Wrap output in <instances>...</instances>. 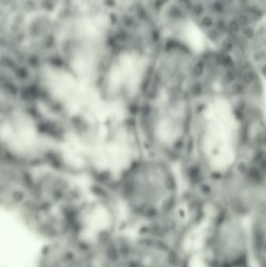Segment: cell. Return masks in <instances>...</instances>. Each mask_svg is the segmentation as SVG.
Segmentation results:
<instances>
[{"label":"cell","mask_w":266,"mask_h":267,"mask_svg":"<svg viewBox=\"0 0 266 267\" xmlns=\"http://www.w3.org/2000/svg\"><path fill=\"white\" fill-rule=\"evenodd\" d=\"M178 167L141 151L101 187L118 205L126 227L175 239L185 230L188 205Z\"/></svg>","instance_id":"cell-1"},{"label":"cell","mask_w":266,"mask_h":267,"mask_svg":"<svg viewBox=\"0 0 266 267\" xmlns=\"http://www.w3.org/2000/svg\"><path fill=\"white\" fill-rule=\"evenodd\" d=\"M195 103L193 72L155 63L129 116L141 151L179 165L188 149Z\"/></svg>","instance_id":"cell-2"},{"label":"cell","mask_w":266,"mask_h":267,"mask_svg":"<svg viewBox=\"0 0 266 267\" xmlns=\"http://www.w3.org/2000/svg\"><path fill=\"white\" fill-rule=\"evenodd\" d=\"M95 185L87 173L59 162L30 164L27 192L15 213L44 242L66 238L78 208Z\"/></svg>","instance_id":"cell-3"},{"label":"cell","mask_w":266,"mask_h":267,"mask_svg":"<svg viewBox=\"0 0 266 267\" xmlns=\"http://www.w3.org/2000/svg\"><path fill=\"white\" fill-rule=\"evenodd\" d=\"M124 228L118 205L97 185L78 208L68 238L82 254L94 259L107 249Z\"/></svg>","instance_id":"cell-4"},{"label":"cell","mask_w":266,"mask_h":267,"mask_svg":"<svg viewBox=\"0 0 266 267\" xmlns=\"http://www.w3.org/2000/svg\"><path fill=\"white\" fill-rule=\"evenodd\" d=\"M246 220L229 211L216 209L204 243L208 267H254Z\"/></svg>","instance_id":"cell-5"},{"label":"cell","mask_w":266,"mask_h":267,"mask_svg":"<svg viewBox=\"0 0 266 267\" xmlns=\"http://www.w3.org/2000/svg\"><path fill=\"white\" fill-rule=\"evenodd\" d=\"M122 267H185V252L176 240L125 228L119 237Z\"/></svg>","instance_id":"cell-6"},{"label":"cell","mask_w":266,"mask_h":267,"mask_svg":"<svg viewBox=\"0 0 266 267\" xmlns=\"http://www.w3.org/2000/svg\"><path fill=\"white\" fill-rule=\"evenodd\" d=\"M242 41L247 60L262 79H266V16L247 29Z\"/></svg>","instance_id":"cell-7"},{"label":"cell","mask_w":266,"mask_h":267,"mask_svg":"<svg viewBox=\"0 0 266 267\" xmlns=\"http://www.w3.org/2000/svg\"><path fill=\"white\" fill-rule=\"evenodd\" d=\"M248 223L254 267H266V206L255 212Z\"/></svg>","instance_id":"cell-8"},{"label":"cell","mask_w":266,"mask_h":267,"mask_svg":"<svg viewBox=\"0 0 266 267\" xmlns=\"http://www.w3.org/2000/svg\"><path fill=\"white\" fill-rule=\"evenodd\" d=\"M243 9L256 18L266 16V0H239Z\"/></svg>","instance_id":"cell-9"},{"label":"cell","mask_w":266,"mask_h":267,"mask_svg":"<svg viewBox=\"0 0 266 267\" xmlns=\"http://www.w3.org/2000/svg\"><path fill=\"white\" fill-rule=\"evenodd\" d=\"M66 267H98L91 259L79 253Z\"/></svg>","instance_id":"cell-10"}]
</instances>
